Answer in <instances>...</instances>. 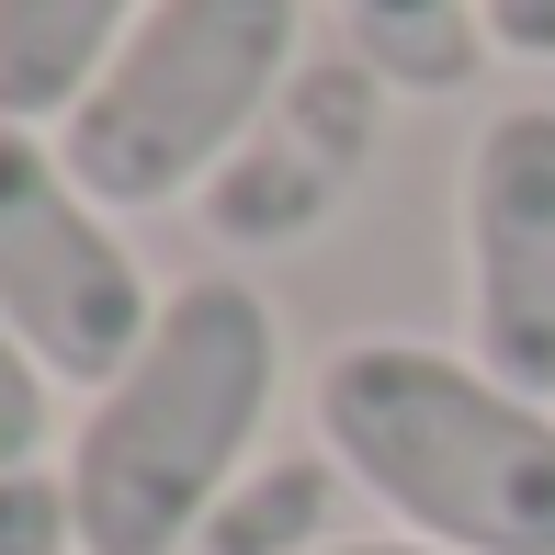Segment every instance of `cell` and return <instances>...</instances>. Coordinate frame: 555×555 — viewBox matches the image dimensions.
I'll use <instances>...</instances> for the list:
<instances>
[{
  "label": "cell",
  "mask_w": 555,
  "mask_h": 555,
  "mask_svg": "<svg viewBox=\"0 0 555 555\" xmlns=\"http://www.w3.org/2000/svg\"><path fill=\"white\" fill-rule=\"evenodd\" d=\"M284 397V318L249 272H182L137 363L80 409L57 476L80 555H193L216 499L261 465Z\"/></svg>",
  "instance_id": "obj_1"
},
{
  "label": "cell",
  "mask_w": 555,
  "mask_h": 555,
  "mask_svg": "<svg viewBox=\"0 0 555 555\" xmlns=\"http://www.w3.org/2000/svg\"><path fill=\"white\" fill-rule=\"evenodd\" d=\"M340 476L442 555H555V409L442 340H340L307 374Z\"/></svg>",
  "instance_id": "obj_2"
},
{
  "label": "cell",
  "mask_w": 555,
  "mask_h": 555,
  "mask_svg": "<svg viewBox=\"0 0 555 555\" xmlns=\"http://www.w3.org/2000/svg\"><path fill=\"white\" fill-rule=\"evenodd\" d=\"M295 68H307V0H159L91 80V103L57 125V159L114 216L205 205V182L249 147Z\"/></svg>",
  "instance_id": "obj_3"
},
{
  "label": "cell",
  "mask_w": 555,
  "mask_h": 555,
  "mask_svg": "<svg viewBox=\"0 0 555 555\" xmlns=\"http://www.w3.org/2000/svg\"><path fill=\"white\" fill-rule=\"evenodd\" d=\"M0 330L57 386L103 397L159 330V284L125 249L114 205H91L46 125H0Z\"/></svg>",
  "instance_id": "obj_4"
},
{
  "label": "cell",
  "mask_w": 555,
  "mask_h": 555,
  "mask_svg": "<svg viewBox=\"0 0 555 555\" xmlns=\"http://www.w3.org/2000/svg\"><path fill=\"white\" fill-rule=\"evenodd\" d=\"M465 238V351L555 409V103H499L453 193Z\"/></svg>",
  "instance_id": "obj_5"
},
{
  "label": "cell",
  "mask_w": 555,
  "mask_h": 555,
  "mask_svg": "<svg viewBox=\"0 0 555 555\" xmlns=\"http://www.w3.org/2000/svg\"><path fill=\"white\" fill-rule=\"evenodd\" d=\"M386 103H397V91L374 80L340 35L307 46V68L284 80V103L249 125V147L205 182V205H193V216H205V238L238 249V261L307 249L318 227L351 205V182H363L374 137H386Z\"/></svg>",
  "instance_id": "obj_6"
},
{
  "label": "cell",
  "mask_w": 555,
  "mask_h": 555,
  "mask_svg": "<svg viewBox=\"0 0 555 555\" xmlns=\"http://www.w3.org/2000/svg\"><path fill=\"white\" fill-rule=\"evenodd\" d=\"M147 12L159 0H0V125H46L57 137Z\"/></svg>",
  "instance_id": "obj_7"
},
{
  "label": "cell",
  "mask_w": 555,
  "mask_h": 555,
  "mask_svg": "<svg viewBox=\"0 0 555 555\" xmlns=\"http://www.w3.org/2000/svg\"><path fill=\"white\" fill-rule=\"evenodd\" d=\"M340 499H363V488L340 476L330 442L261 453V465L216 499V521L193 533V555H330V544H351L340 533Z\"/></svg>",
  "instance_id": "obj_8"
},
{
  "label": "cell",
  "mask_w": 555,
  "mask_h": 555,
  "mask_svg": "<svg viewBox=\"0 0 555 555\" xmlns=\"http://www.w3.org/2000/svg\"><path fill=\"white\" fill-rule=\"evenodd\" d=\"M340 46L374 68L386 91H409V103H442V91H465L476 68L499 57L488 46V0H330Z\"/></svg>",
  "instance_id": "obj_9"
},
{
  "label": "cell",
  "mask_w": 555,
  "mask_h": 555,
  "mask_svg": "<svg viewBox=\"0 0 555 555\" xmlns=\"http://www.w3.org/2000/svg\"><path fill=\"white\" fill-rule=\"evenodd\" d=\"M46 442H57V374L0 330V476H12V465H46Z\"/></svg>",
  "instance_id": "obj_10"
},
{
  "label": "cell",
  "mask_w": 555,
  "mask_h": 555,
  "mask_svg": "<svg viewBox=\"0 0 555 555\" xmlns=\"http://www.w3.org/2000/svg\"><path fill=\"white\" fill-rule=\"evenodd\" d=\"M0 555H80V521H68V476L57 465H12L0 476Z\"/></svg>",
  "instance_id": "obj_11"
},
{
  "label": "cell",
  "mask_w": 555,
  "mask_h": 555,
  "mask_svg": "<svg viewBox=\"0 0 555 555\" xmlns=\"http://www.w3.org/2000/svg\"><path fill=\"white\" fill-rule=\"evenodd\" d=\"M488 46L521 68H555V0H488Z\"/></svg>",
  "instance_id": "obj_12"
},
{
  "label": "cell",
  "mask_w": 555,
  "mask_h": 555,
  "mask_svg": "<svg viewBox=\"0 0 555 555\" xmlns=\"http://www.w3.org/2000/svg\"><path fill=\"white\" fill-rule=\"evenodd\" d=\"M330 555H442V544H420V533H351V544H330Z\"/></svg>",
  "instance_id": "obj_13"
}]
</instances>
